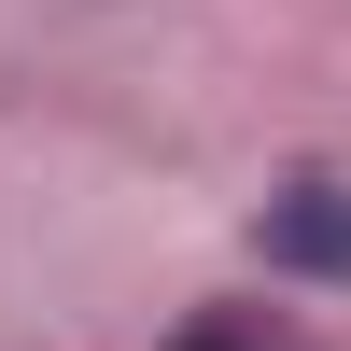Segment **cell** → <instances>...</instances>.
Masks as SVG:
<instances>
[{"label":"cell","mask_w":351,"mask_h":351,"mask_svg":"<svg viewBox=\"0 0 351 351\" xmlns=\"http://www.w3.org/2000/svg\"><path fill=\"white\" fill-rule=\"evenodd\" d=\"M183 351H267V337H239V324H197V337H183Z\"/></svg>","instance_id":"obj_2"},{"label":"cell","mask_w":351,"mask_h":351,"mask_svg":"<svg viewBox=\"0 0 351 351\" xmlns=\"http://www.w3.org/2000/svg\"><path fill=\"white\" fill-rule=\"evenodd\" d=\"M253 253L281 281H351V183H281L267 225H253Z\"/></svg>","instance_id":"obj_1"}]
</instances>
